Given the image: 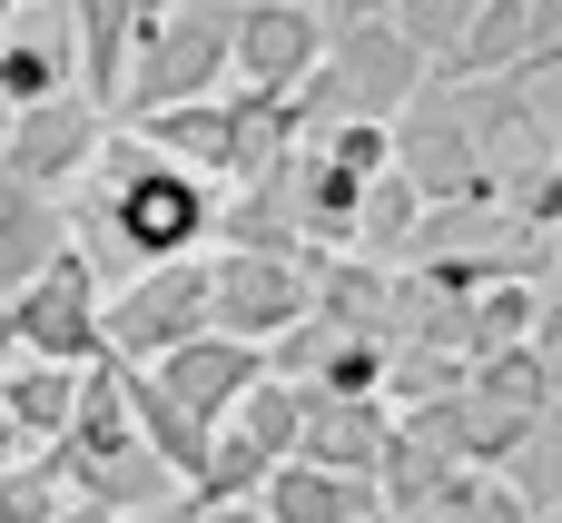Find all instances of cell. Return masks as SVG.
Returning <instances> with one entry per match:
<instances>
[{
  "instance_id": "d6986e66",
  "label": "cell",
  "mask_w": 562,
  "mask_h": 523,
  "mask_svg": "<svg viewBox=\"0 0 562 523\" xmlns=\"http://www.w3.org/2000/svg\"><path fill=\"white\" fill-rule=\"evenodd\" d=\"M524 49H533V0H484L474 30L435 59V79H504V69H524Z\"/></svg>"
},
{
  "instance_id": "484cf974",
  "label": "cell",
  "mask_w": 562,
  "mask_h": 523,
  "mask_svg": "<svg viewBox=\"0 0 562 523\" xmlns=\"http://www.w3.org/2000/svg\"><path fill=\"white\" fill-rule=\"evenodd\" d=\"M198 523H277L257 494H237V504H198Z\"/></svg>"
},
{
  "instance_id": "ba28073f",
  "label": "cell",
  "mask_w": 562,
  "mask_h": 523,
  "mask_svg": "<svg viewBox=\"0 0 562 523\" xmlns=\"http://www.w3.org/2000/svg\"><path fill=\"white\" fill-rule=\"evenodd\" d=\"M395 168L425 188V198H494V158L474 138V119L454 109V89L435 79L415 109H395Z\"/></svg>"
},
{
  "instance_id": "30bf717a",
  "label": "cell",
  "mask_w": 562,
  "mask_h": 523,
  "mask_svg": "<svg viewBox=\"0 0 562 523\" xmlns=\"http://www.w3.org/2000/svg\"><path fill=\"white\" fill-rule=\"evenodd\" d=\"M148 376L178 396V405H198L207 425L267 376V346H247V336H227V326H198V336H178L168 356H148Z\"/></svg>"
},
{
  "instance_id": "cb8c5ba5",
  "label": "cell",
  "mask_w": 562,
  "mask_h": 523,
  "mask_svg": "<svg viewBox=\"0 0 562 523\" xmlns=\"http://www.w3.org/2000/svg\"><path fill=\"white\" fill-rule=\"evenodd\" d=\"M474 10H484V0H385V20H395L425 59H445V49L474 30Z\"/></svg>"
},
{
  "instance_id": "d4e9b609",
  "label": "cell",
  "mask_w": 562,
  "mask_h": 523,
  "mask_svg": "<svg viewBox=\"0 0 562 523\" xmlns=\"http://www.w3.org/2000/svg\"><path fill=\"white\" fill-rule=\"evenodd\" d=\"M474 494H484V475H454L445 494H425V504H405L395 523H474Z\"/></svg>"
},
{
  "instance_id": "7a4b0ae2",
  "label": "cell",
  "mask_w": 562,
  "mask_h": 523,
  "mask_svg": "<svg viewBox=\"0 0 562 523\" xmlns=\"http://www.w3.org/2000/svg\"><path fill=\"white\" fill-rule=\"evenodd\" d=\"M227 49H237V0H178L148 40L128 49V79H119V109H109V119H138V109L227 89Z\"/></svg>"
},
{
  "instance_id": "1f68e13d",
  "label": "cell",
  "mask_w": 562,
  "mask_h": 523,
  "mask_svg": "<svg viewBox=\"0 0 562 523\" xmlns=\"http://www.w3.org/2000/svg\"><path fill=\"white\" fill-rule=\"evenodd\" d=\"M524 69H562V40H553V49H543V59H524ZM504 79H514V69H504Z\"/></svg>"
},
{
  "instance_id": "9a60e30c",
  "label": "cell",
  "mask_w": 562,
  "mask_h": 523,
  "mask_svg": "<svg viewBox=\"0 0 562 523\" xmlns=\"http://www.w3.org/2000/svg\"><path fill=\"white\" fill-rule=\"evenodd\" d=\"M0 415H10L20 445H59L69 415H79V366H59V356H10V366H0Z\"/></svg>"
},
{
  "instance_id": "4fadbf2b",
  "label": "cell",
  "mask_w": 562,
  "mask_h": 523,
  "mask_svg": "<svg viewBox=\"0 0 562 523\" xmlns=\"http://www.w3.org/2000/svg\"><path fill=\"white\" fill-rule=\"evenodd\" d=\"M119 129H138V138L168 148V158H188L198 178H227V148H237V109H227V89H207V99H168V109H138V119H119Z\"/></svg>"
},
{
  "instance_id": "f546056e",
  "label": "cell",
  "mask_w": 562,
  "mask_h": 523,
  "mask_svg": "<svg viewBox=\"0 0 562 523\" xmlns=\"http://www.w3.org/2000/svg\"><path fill=\"white\" fill-rule=\"evenodd\" d=\"M20 455H30V445H20V435H10V415H0V475H10Z\"/></svg>"
},
{
  "instance_id": "44dd1931",
  "label": "cell",
  "mask_w": 562,
  "mask_h": 523,
  "mask_svg": "<svg viewBox=\"0 0 562 523\" xmlns=\"http://www.w3.org/2000/svg\"><path fill=\"white\" fill-rule=\"evenodd\" d=\"M385 356H395V336H375V326H326L306 386H326V396H385Z\"/></svg>"
},
{
  "instance_id": "277c9868",
  "label": "cell",
  "mask_w": 562,
  "mask_h": 523,
  "mask_svg": "<svg viewBox=\"0 0 562 523\" xmlns=\"http://www.w3.org/2000/svg\"><path fill=\"white\" fill-rule=\"evenodd\" d=\"M316 307V247H217L207 257V326L267 346Z\"/></svg>"
},
{
  "instance_id": "5b68a950",
  "label": "cell",
  "mask_w": 562,
  "mask_h": 523,
  "mask_svg": "<svg viewBox=\"0 0 562 523\" xmlns=\"http://www.w3.org/2000/svg\"><path fill=\"white\" fill-rule=\"evenodd\" d=\"M0 346L10 356H59V366H89L99 356V267H89L79 237L0 307Z\"/></svg>"
},
{
  "instance_id": "836d02e7",
  "label": "cell",
  "mask_w": 562,
  "mask_h": 523,
  "mask_svg": "<svg viewBox=\"0 0 562 523\" xmlns=\"http://www.w3.org/2000/svg\"><path fill=\"white\" fill-rule=\"evenodd\" d=\"M356 523H395V514H385V504H375V514H356Z\"/></svg>"
},
{
  "instance_id": "6da1fadb",
  "label": "cell",
  "mask_w": 562,
  "mask_h": 523,
  "mask_svg": "<svg viewBox=\"0 0 562 523\" xmlns=\"http://www.w3.org/2000/svg\"><path fill=\"white\" fill-rule=\"evenodd\" d=\"M217 227V178H198L188 158H168V148H148L138 129H119L109 119V138H99V158H89V218L69 227V237H99V247H119V257H178V247H198Z\"/></svg>"
},
{
  "instance_id": "e0dca14e",
  "label": "cell",
  "mask_w": 562,
  "mask_h": 523,
  "mask_svg": "<svg viewBox=\"0 0 562 523\" xmlns=\"http://www.w3.org/2000/svg\"><path fill=\"white\" fill-rule=\"evenodd\" d=\"M69 494H99L109 514H148V504H178L188 485H178V465L158 455V445H119V455H89V465H69Z\"/></svg>"
},
{
  "instance_id": "2e32d148",
  "label": "cell",
  "mask_w": 562,
  "mask_h": 523,
  "mask_svg": "<svg viewBox=\"0 0 562 523\" xmlns=\"http://www.w3.org/2000/svg\"><path fill=\"white\" fill-rule=\"evenodd\" d=\"M128 49H138V0H69V59H79V89L99 109H119Z\"/></svg>"
},
{
  "instance_id": "3957f363",
  "label": "cell",
  "mask_w": 562,
  "mask_h": 523,
  "mask_svg": "<svg viewBox=\"0 0 562 523\" xmlns=\"http://www.w3.org/2000/svg\"><path fill=\"white\" fill-rule=\"evenodd\" d=\"M306 79L326 89L336 119H395V109H415V99L435 89V59H425L385 10H356V20H336V40H326V59H316Z\"/></svg>"
},
{
  "instance_id": "f1b7e54d",
  "label": "cell",
  "mask_w": 562,
  "mask_h": 523,
  "mask_svg": "<svg viewBox=\"0 0 562 523\" xmlns=\"http://www.w3.org/2000/svg\"><path fill=\"white\" fill-rule=\"evenodd\" d=\"M119 523H198V504L178 494V504H148V514H119Z\"/></svg>"
},
{
  "instance_id": "83f0119b",
  "label": "cell",
  "mask_w": 562,
  "mask_h": 523,
  "mask_svg": "<svg viewBox=\"0 0 562 523\" xmlns=\"http://www.w3.org/2000/svg\"><path fill=\"white\" fill-rule=\"evenodd\" d=\"M49 523H119V514H109L99 494H59V514H49Z\"/></svg>"
},
{
  "instance_id": "5bb4252c",
  "label": "cell",
  "mask_w": 562,
  "mask_h": 523,
  "mask_svg": "<svg viewBox=\"0 0 562 523\" xmlns=\"http://www.w3.org/2000/svg\"><path fill=\"white\" fill-rule=\"evenodd\" d=\"M69 247V208L49 198V188H20V178H0V307L49 267Z\"/></svg>"
},
{
  "instance_id": "7c38bea8",
  "label": "cell",
  "mask_w": 562,
  "mask_h": 523,
  "mask_svg": "<svg viewBox=\"0 0 562 523\" xmlns=\"http://www.w3.org/2000/svg\"><path fill=\"white\" fill-rule=\"evenodd\" d=\"M257 504L277 523H356V514H375V475H336V465L286 455V465H267Z\"/></svg>"
},
{
  "instance_id": "7402d4cb",
  "label": "cell",
  "mask_w": 562,
  "mask_h": 523,
  "mask_svg": "<svg viewBox=\"0 0 562 523\" xmlns=\"http://www.w3.org/2000/svg\"><path fill=\"white\" fill-rule=\"evenodd\" d=\"M494 475H504V485H514L533 514H562V405H543V415L524 425V445H514Z\"/></svg>"
},
{
  "instance_id": "603a6c76",
  "label": "cell",
  "mask_w": 562,
  "mask_h": 523,
  "mask_svg": "<svg viewBox=\"0 0 562 523\" xmlns=\"http://www.w3.org/2000/svg\"><path fill=\"white\" fill-rule=\"evenodd\" d=\"M257 485H267V455H257L237 425H217V435H207V465L188 475V504H237V494H257Z\"/></svg>"
},
{
  "instance_id": "8992f818",
  "label": "cell",
  "mask_w": 562,
  "mask_h": 523,
  "mask_svg": "<svg viewBox=\"0 0 562 523\" xmlns=\"http://www.w3.org/2000/svg\"><path fill=\"white\" fill-rule=\"evenodd\" d=\"M198 326H207V257H198V247L148 257V267L99 307V346H109V356H128V366L168 356V346H178V336H198Z\"/></svg>"
},
{
  "instance_id": "d6a6232c",
  "label": "cell",
  "mask_w": 562,
  "mask_h": 523,
  "mask_svg": "<svg viewBox=\"0 0 562 523\" xmlns=\"http://www.w3.org/2000/svg\"><path fill=\"white\" fill-rule=\"evenodd\" d=\"M10 20H20V0H0V30H10Z\"/></svg>"
},
{
  "instance_id": "4316f807",
  "label": "cell",
  "mask_w": 562,
  "mask_h": 523,
  "mask_svg": "<svg viewBox=\"0 0 562 523\" xmlns=\"http://www.w3.org/2000/svg\"><path fill=\"white\" fill-rule=\"evenodd\" d=\"M553 40H562V0H533V49H524V59H543Z\"/></svg>"
},
{
  "instance_id": "52a82bcc",
  "label": "cell",
  "mask_w": 562,
  "mask_h": 523,
  "mask_svg": "<svg viewBox=\"0 0 562 523\" xmlns=\"http://www.w3.org/2000/svg\"><path fill=\"white\" fill-rule=\"evenodd\" d=\"M99 138H109V109H99L89 89L30 99V109H10V119H0V178H20V188H49V198H59L69 178H89Z\"/></svg>"
},
{
  "instance_id": "ffe728a7",
  "label": "cell",
  "mask_w": 562,
  "mask_h": 523,
  "mask_svg": "<svg viewBox=\"0 0 562 523\" xmlns=\"http://www.w3.org/2000/svg\"><path fill=\"white\" fill-rule=\"evenodd\" d=\"M217 425H237L267 465H286V455H296V425H306V386H296V376H257V386H247Z\"/></svg>"
},
{
  "instance_id": "4dcf8cb0",
  "label": "cell",
  "mask_w": 562,
  "mask_h": 523,
  "mask_svg": "<svg viewBox=\"0 0 562 523\" xmlns=\"http://www.w3.org/2000/svg\"><path fill=\"white\" fill-rule=\"evenodd\" d=\"M543 376H553V405H562V336L543 346Z\"/></svg>"
},
{
  "instance_id": "ac0fdd59",
  "label": "cell",
  "mask_w": 562,
  "mask_h": 523,
  "mask_svg": "<svg viewBox=\"0 0 562 523\" xmlns=\"http://www.w3.org/2000/svg\"><path fill=\"white\" fill-rule=\"evenodd\" d=\"M79 89V59H69V30H30L10 20L0 30V109H30V99H59Z\"/></svg>"
},
{
  "instance_id": "8fae6325",
  "label": "cell",
  "mask_w": 562,
  "mask_h": 523,
  "mask_svg": "<svg viewBox=\"0 0 562 523\" xmlns=\"http://www.w3.org/2000/svg\"><path fill=\"white\" fill-rule=\"evenodd\" d=\"M385 435H395V405H385V396H326V386H306V425H296V455H306V465L375 475Z\"/></svg>"
},
{
  "instance_id": "9c48e42d",
  "label": "cell",
  "mask_w": 562,
  "mask_h": 523,
  "mask_svg": "<svg viewBox=\"0 0 562 523\" xmlns=\"http://www.w3.org/2000/svg\"><path fill=\"white\" fill-rule=\"evenodd\" d=\"M316 59H326V10H306V0H237V49H227L237 89H296Z\"/></svg>"
}]
</instances>
